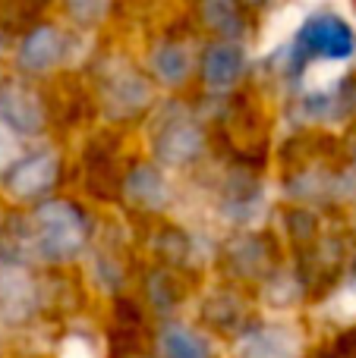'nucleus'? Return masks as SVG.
Masks as SVG:
<instances>
[{"label":"nucleus","instance_id":"obj_21","mask_svg":"<svg viewBox=\"0 0 356 358\" xmlns=\"http://www.w3.org/2000/svg\"><path fill=\"white\" fill-rule=\"evenodd\" d=\"M0 50H4V29H0Z\"/></svg>","mask_w":356,"mask_h":358},{"label":"nucleus","instance_id":"obj_16","mask_svg":"<svg viewBox=\"0 0 356 358\" xmlns=\"http://www.w3.org/2000/svg\"><path fill=\"white\" fill-rule=\"evenodd\" d=\"M325 308H328V315H331L334 321H344V324L356 321V280H350L347 286H341Z\"/></svg>","mask_w":356,"mask_h":358},{"label":"nucleus","instance_id":"obj_11","mask_svg":"<svg viewBox=\"0 0 356 358\" xmlns=\"http://www.w3.org/2000/svg\"><path fill=\"white\" fill-rule=\"evenodd\" d=\"M126 195L142 208H164L167 204V182L155 167H136L126 179Z\"/></svg>","mask_w":356,"mask_h":358},{"label":"nucleus","instance_id":"obj_17","mask_svg":"<svg viewBox=\"0 0 356 358\" xmlns=\"http://www.w3.org/2000/svg\"><path fill=\"white\" fill-rule=\"evenodd\" d=\"M107 6H111V0H67L69 16L79 25H98L104 19Z\"/></svg>","mask_w":356,"mask_h":358},{"label":"nucleus","instance_id":"obj_13","mask_svg":"<svg viewBox=\"0 0 356 358\" xmlns=\"http://www.w3.org/2000/svg\"><path fill=\"white\" fill-rule=\"evenodd\" d=\"M151 69L155 76L164 82V85H180L189 76V54L180 44H161L151 54Z\"/></svg>","mask_w":356,"mask_h":358},{"label":"nucleus","instance_id":"obj_12","mask_svg":"<svg viewBox=\"0 0 356 358\" xmlns=\"http://www.w3.org/2000/svg\"><path fill=\"white\" fill-rule=\"evenodd\" d=\"M161 355L164 358H212V349L196 330L183 327V324H170L161 334Z\"/></svg>","mask_w":356,"mask_h":358},{"label":"nucleus","instance_id":"obj_7","mask_svg":"<svg viewBox=\"0 0 356 358\" xmlns=\"http://www.w3.org/2000/svg\"><path fill=\"white\" fill-rule=\"evenodd\" d=\"M60 57H63L60 31L41 25V29L32 31L22 41V48H19V66L29 69V73H48V69H54L57 63H60Z\"/></svg>","mask_w":356,"mask_h":358},{"label":"nucleus","instance_id":"obj_18","mask_svg":"<svg viewBox=\"0 0 356 358\" xmlns=\"http://www.w3.org/2000/svg\"><path fill=\"white\" fill-rule=\"evenodd\" d=\"M60 358H98V355H95V349L88 346V340H82V336H69L60 349Z\"/></svg>","mask_w":356,"mask_h":358},{"label":"nucleus","instance_id":"obj_6","mask_svg":"<svg viewBox=\"0 0 356 358\" xmlns=\"http://www.w3.org/2000/svg\"><path fill=\"white\" fill-rule=\"evenodd\" d=\"M151 101V88L132 69H120L104 82V104L114 117H132Z\"/></svg>","mask_w":356,"mask_h":358},{"label":"nucleus","instance_id":"obj_14","mask_svg":"<svg viewBox=\"0 0 356 358\" xmlns=\"http://www.w3.org/2000/svg\"><path fill=\"white\" fill-rule=\"evenodd\" d=\"M202 19L212 31L218 35H240L243 31V13H240V0H202Z\"/></svg>","mask_w":356,"mask_h":358},{"label":"nucleus","instance_id":"obj_2","mask_svg":"<svg viewBox=\"0 0 356 358\" xmlns=\"http://www.w3.org/2000/svg\"><path fill=\"white\" fill-rule=\"evenodd\" d=\"M303 54H315L325 60H344V57L356 54V35L353 29L341 16H313L303 22L300 38H296Z\"/></svg>","mask_w":356,"mask_h":358},{"label":"nucleus","instance_id":"obj_4","mask_svg":"<svg viewBox=\"0 0 356 358\" xmlns=\"http://www.w3.org/2000/svg\"><path fill=\"white\" fill-rule=\"evenodd\" d=\"M0 120L13 132L35 136L44 126V107L35 92L16 85V82H6V85H0Z\"/></svg>","mask_w":356,"mask_h":358},{"label":"nucleus","instance_id":"obj_1","mask_svg":"<svg viewBox=\"0 0 356 358\" xmlns=\"http://www.w3.org/2000/svg\"><path fill=\"white\" fill-rule=\"evenodd\" d=\"M85 242V223L67 201H50L35 214V248L41 258L69 261Z\"/></svg>","mask_w":356,"mask_h":358},{"label":"nucleus","instance_id":"obj_3","mask_svg":"<svg viewBox=\"0 0 356 358\" xmlns=\"http://www.w3.org/2000/svg\"><path fill=\"white\" fill-rule=\"evenodd\" d=\"M237 358H296L300 355V336L294 327L284 324H265L243 334L233 346Z\"/></svg>","mask_w":356,"mask_h":358},{"label":"nucleus","instance_id":"obj_10","mask_svg":"<svg viewBox=\"0 0 356 358\" xmlns=\"http://www.w3.org/2000/svg\"><path fill=\"white\" fill-rule=\"evenodd\" d=\"M32 308H35V286H32V280L22 271L6 267L0 273V311L10 321H16V317L29 315Z\"/></svg>","mask_w":356,"mask_h":358},{"label":"nucleus","instance_id":"obj_15","mask_svg":"<svg viewBox=\"0 0 356 358\" xmlns=\"http://www.w3.org/2000/svg\"><path fill=\"white\" fill-rule=\"evenodd\" d=\"M48 0H0V29L19 31L44 13Z\"/></svg>","mask_w":356,"mask_h":358},{"label":"nucleus","instance_id":"obj_5","mask_svg":"<svg viewBox=\"0 0 356 358\" xmlns=\"http://www.w3.org/2000/svg\"><path fill=\"white\" fill-rule=\"evenodd\" d=\"M199 151H202V129L189 117L167 120L155 136V155L164 164H174V167L196 161Z\"/></svg>","mask_w":356,"mask_h":358},{"label":"nucleus","instance_id":"obj_9","mask_svg":"<svg viewBox=\"0 0 356 358\" xmlns=\"http://www.w3.org/2000/svg\"><path fill=\"white\" fill-rule=\"evenodd\" d=\"M54 179H57V157L50 151H44V155H35L19 164L6 179V185H10V192L16 198H32L48 189Z\"/></svg>","mask_w":356,"mask_h":358},{"label":"nucleus","instance_id":"obj_20","mask_svg":"<svg viewBox=\"0 0 356 358\" xmlns=\"http://www.w3.org/2000/svg\"><path fill=\"white\" fill-rule=\"evenodd\" d=\"M246 3H252V6H265L268 0H246Z\"/></svg>","mask_w":356,"mask_h":358},{"label":"nucleus","instance_id":"obj_19","mask_svg":"<svg viewBox=\"0 0 356 358\" xmlns=\"http://www.w3.org/2000/svg\"><path fill=\"white\" fill-rule=\"evenodd\" d=\"M16 157V142H13V129L0 120V167H6V164Z\"/></svg>","mask_w":356,"mask_h":358},{"label":"nucleus","instance_id":"obj_8","mask_svg":"<svg viewBox=\"0 0 356 358\" xmlns=\"http://www.w3.org/2000/svg\"><path fill=\"white\" fill-rule=\"evenodd\" d=\"M243 66L246 57L237 44H214L205 54V63H202V79L212 92H227L243 76Z\"/></svg>","mask_w":356,"mask_h":358}]
</instances>
